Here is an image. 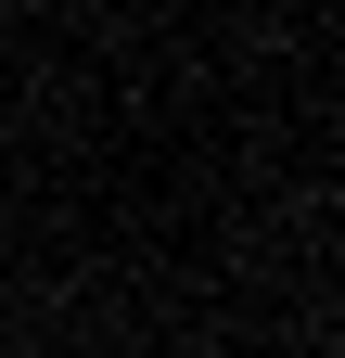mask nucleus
<instances>
[]
</instances>
